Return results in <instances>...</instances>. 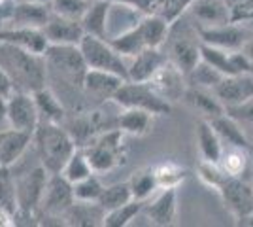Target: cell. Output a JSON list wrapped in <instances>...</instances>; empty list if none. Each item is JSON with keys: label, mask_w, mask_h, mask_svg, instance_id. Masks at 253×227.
Returning a JSON list of instances; mask_svg holds the SVG:
<instances>
[{"label": "cell", "mask_w": 253, "mask_h": 227, "mask_svg": "<svg viewBox=\"0 0 253 227\" xmlns=\"http://www.w3.org/2000/svg\"><path fill=\"white\" fill-rule=\"evenodd\" d=\"M6 123L8 127L34 133L38 127V108L34 102V95L27 91H13V95L6 98Z\"/></svg>", "instance_id": "8fae6325"}, {"label": "cell", "mask_w": 253, "mask_h": 227, "mask_svg": "<svg viewBox=\"0 0 253 227\" xmlns=\"http://www.w3.org/2000/svg\"><path fill=\"white\" fill-rule=\"evenodd\" d=\"M15 2H17V0H15Z\"/></svg>", "instance_id": "816d5d0a"}, {"label": "cell", "mask_w": 253, "mask_h": 227, "mask_svg": "<svg viewBox=\"0 0 253 227\" xmlns=\"http://www.w3.org/2000/svg\"><path fill=\"white\" fill-rule=\"evenodd\" d=\"M234 226H238V227H253V212H252V214H244V216L234 218Z\"/></svg>", "instance_id": "7dc6e473"}, {"label": "cell", "mask_w": 253, "mask_h": 227, "mask_svg": "<svg viewBox=\"0 0 253 227\" xmlns=\"http://www.w3.org/2000/svg\"><path fill=\"white\" fill-rule=\"evenodd\" d=\"M0 66L11 78L15 91L34 93L47 86L43 55L27 51L13 44L0 42Z\"/></svg>", "instance_id": "6da1fadb"}, {"label": "cell", "mask_w": 253, "mask_h": 227, "mask_svg": "<svg viewBox=\"0 0 253 227\" xmlns=\"http://www.w3.org/2000/svg\"><path fill=\"white\" fill-rule=\"evenodd\" d=\"M108 42L112 44V47L116 49L117 53L125 59H132L134 55H138L144 47H148L144 38H142V33L138 29V25L130 27L125 33L117 34L114 38H108Z\"/></svg>", "instance_id": "d6a6232c"}, {"label": "cell", "mask_w": 253, "mask_h": 227, "mask_svg": "<svg viewBox=\"0 0 253 227\" xmlns=\"http://www.w3.org/2000/svg\"><path fill=\"white\" fill-rule=\"evenodd\" d=\"M183 100L189 104L193 110H197L201 114V118L211 119L215 116H221L227 110L221 104V100L215 97V93L211 89H204V87L187 86V91L183 95Z\"/></svg>", "instance_id": "d4e9b609"}, {"label": "cell", "mask_w": 253, "mask_h": 227, "mask_svg": "<svg viewBox=\"0 0 253 227\" xmlns=\"http://www.w3.org/2000/svg\"><path fill=\"white\" fill-rule=\"evenodd\" d=\"M231 23L248 25L253 23V4L248 0H238L231 6Z\"/></svg>", "instance_id": "7bdbcfd3"}, {"label": "cell", "mask_w": 253, "mask_h": 227, "mask_svg": "<svg viewBox=\"0 0 253 227\" xmlns=\"http://www.w3.org/2000/svg\"><path fill=\"white\" fill-rule=\"evenodd\" d=\"M91 6V0H51V10L57 15L82 19L85 10Z\"/></svg>", "instance_id": "60d3db41"}, {"label": "cell", "mask_w": 253, "mask_h": 227, "mask_svg": "<svg viewBox=\"0 0 253 227\" xmlns=\"http://www.w3.org/2000/svg\"><path fill=\"white\" fill-rule=\"evenodd\" d=\"M80 49H82L87 68L110 72V74H116L126 80V74H128L126 59L117 53L108 40L96 38L91 34H84V38L80 42Z\"/></svg>", "instance_id": "ba28073f"}, {"label": "cell", "mask_w": 253, "mask_h": 227, "mask_svg": "<svg viewBox=\"0 0 253 227\" xmlns=\"http://www.w3.org/2000/svg\"><path fill=\"white\" fill-rule=\"evenodd\" d=\"M32 146L36 151L38 163L49 174L61 173L64 163L68 161V157L78 148L64 125L43 123V121H40L32 133Z\"/></svg>", "instance_id": "7a4b0ae2"}, {"label": "cell", "mask_w": 253, "mask_h": 227, "mask_svg": "<svg viewBox=\"0 0 253 227\" xmlns=\"http://www.w3.org/2000/svg\"><path fill=\"white\" fill-rule=\"evenodd\" d=\"M153 173H155L159 189H169V187L178 189L189 176V171L185 167H181L179 163L174 161H163L153 165Z\"/></svg>", "instance_id": "4dcf8cb0"}, {"label": "cell", "mask_w": 253, "mask_h": 227, "mask_svg": "<svg viewBox=\"0 0 253 227\" xmlns=\"http://www.w3.org/2000/svg\"><path fill=\"white\" fill-rule=\"evenodd\" d=\"M32 146V135L25 131L8 129L0 131V167H13Z\"/></svg>", "instance_id": "d6986e66"}, {"label": "cell", "mask_w": 253, "mask_h": 227, "mask_svg": "<svg viewBox=\"0 0 253 227\" xmlns=\"http://www.w3.org/2000/svg\"><path fill=\"white\" fill-rule=\"evenodd\" d=\"M197 176H199V180H201L206 187H210V189L215 191V189H217V185L221 184L223 178H225L227 174L223 173L221 167H219L217 163L201 161L199 169H197Z\"/></svg>", "instance_id": "b9f144b4"}, {"label": "cell", "mask_w": 253, "mask_h": 227, "mask_svg": "<svg viewBox=\"0 0 253 227\" xmlns=\"http://www.w3.org/2000/svg\"><path fill=\"white\" fill-rule=\"evenodd\" d=\"M13 226H17L15 224V216L11 212H8L6 208L0 206V227H13Z\"/></svg>", "instance_id": "bcb514c9"}, {"label": "cell", "mask_w": 253, "mask_h": 227, "mask_svg": "<svg viewBox=\"0 0 253 227\" xmlns=\"http://www.w3.org/2000/svg\"><path fill=\"white\" fill-rule=\"evenodd\" d=\"M208 121L211 123V127L215 129V133L219 135L223 144L234 146V148H242V150H248V151L253 150L252 142H250V138L246 136L244 129L240 127V121H236L227 112L221 114V116H215V118L208 119Z\"/></svg>", "instance_id": "4316f807"}, {"label": "cell", "mask_w": 253, "mask_h": 227, "mask_svg": "<svg viewBox=\"0 0 253 227\" xmlns=\"http://www.w3.org/2000/svg\"><path fill=\"white\" fill-rule=\"evenodd\" d=\"M93 173L95 171H93L91 163L87 159V153H85L84 148H76L74 153L68 157V161L64 163L63 171H61V174L70 184H76V182L84 180L87 176H91Z\"/></svg>", "instance_id": "d590c367"}, {"label": "cell", "mask_w": 253, "mask_h": 227, "mask_svg": "<svg viewBox=\"0 0 253 227\" xmlns=\"http://www.w3.org/2000/svg\"><path fill=\"white\" fill-rule=\"evenodd\" d=\"M51 4H42V2H27V0H17L13 4V13L8 25L13 27H32V29H42L51 17ZM6 25V27H8Z\"/></svg>", "instance_id": "7402d4cb"}, {"label": "cell", "mask_w": 253, "mask_h": 227, "mask_svg": "<svg viewBox=\"0 0 253 227\" xmlns=\"http://www.w3.org/2000/svg\"><path fill=\"white\" fill-rule=\"evenodd\" d=\"M242 51L246 53V57L253 63V34L246 40V44L242 45Z\"/></svg>", "instance_id": "c3c4849f"}, {"label": "cell", "mask_w": 253, "mask_h": 227, "mask_svg": "<svg viewBox=\"0 0 253 227\" xmlns=\"http://www.w3.org/2000/svg\"><path fill=\"white\" fill-rule=\"evenodd\" d=\"M6 121V98L0 97V123Z\"/></svg>", "instance_id": "681fc988"}, {"label": "cell", "mask_w": 253, "mask_h": 227, "mask_svg": "<svg viewBox=\"0 0 253 227\" xmlns=\"http://www.w3.org/2000/svg\"><path fill=\"white\" fill-rule=\"evenodd\" d=\"M112 100L119 108L146 110L153 116H167L172 112V104L159 95L148 82H130L125 80L114 93Z\"/></svg>", "instance_id": "52a82bcc"}, {"label": "cell", "mask_w": 253, "mask_h": 227, "mask_svg": "<svg viewBox=\"0 0 253 227\" xmlns=\"http://www.w3.org/2000/svg\"><path fill=\"white\" fill-rule=\"evenodd\" d=\"M215 97L227 108L238 106L253 97V74H231L223 76L217 86L211 89Z\"/></svg>", "instance_id": "9a60e30c"}, {"label": "cell", "mask_w": 253, "mask_h": 227, "mask_svg": "<svg viewBox=\"0 0 253 227\" xmlns=\"http://www.w3.org/2000/svg\"><path fill=\"white\" fill-rule=\"evenodd\" d=\"M128 187H130V193L132 199L138 201H148L153 195L159 191L157 180H155V173H153V167H146V169H140L132 174L128 180Z\"/></svg>", "instance_id": "1f68e13d"}, {"label": "cell", "mask_w": 253, "mask_h": 227, "mask_svg": "<svg viewBox=\"0 0 253 227\" xmlns=\"http://www.w3.org/2000/svg\"><path fill=\"white\" fill-rule=\"evenodd\" d=\"M167 63V55L163 47H144L138 55L130 59L126 80L130 82H149L153 74Z\"/></svg>", "instance_id": "ffe728a7"}, {"label": "cell", "mask_w": 253, "mask_h": 227, "mask_svg": "<svg viewBox=\"0 0 253 227\" xmlns=\"http://www.w3.org/2000/svg\"><path fill=\"white\" fill-rule=\"evenodd\" d=\"M0 42L13 44L17 47H23L32 53L43 55L47 49V40L43 36L42 29H32V27H0Z\"/></svg>", "instance_id": "44dd1931"}, {"label": "cell", "mask_w": 253, "mask_h": 227, "mask_svg": "<svg viewBox=\"0 0 253 227\" xmlns=\"http://www.w3.org/2000/svg\"><path fill=\"white\" fill-rule=\"evenodd\" d=\"M185 78H187V84H189V86L204 87V89H213V87L217 86V82L223 78V74L201 59L197 65L193 66V70H191Z\"/></svg>", "instance_id": "74e56055"}, {"label": "cell", "mask_w": 253, "mask_h": 227, "mask_svg": "<svg viewBox=\"0 0 253 227\" xmlns=\"http://www.w3.org/2000/svg\"><path fill=\"white\" fill-rule=\"evenodd\" d=\"M142 212L146 214V218L153 226H172L176 222V216H178V189L176 187L159 189L151 199L144 203Z\"/></svg>", "instance_id": "5bb4252c"}, {"label": "cell", "mask_w": 253, "mask_h": 227, "mask_svg": "<svg viewBox=\"0 0 253 227\" xmlns=\"http://www.w3.org/2000/svg\"><path fill=\"white\" fill-rule=\"evenodd\" d=\"M6 2H8V0H0V4H6Z\"/></svg>", "instance_id": "f907efd6"}, {"label": "cell", "mask_w": 253, "mask_h": 227, "mask_svg": "<svg viewBox=\"0 0 253 227\" xmlns=\"http://www.w3.org/2000/svg\"><path fill=\"white\" fill-rule=\"evenodd\" d=\"M112 6L114 4L110 0H91V6L85 10V13L80 19L84 33L108 40L110 38L108 36V17H110Z\"/></svg>", "instance_id": "cb8c5ba5"}, {"label": "cell", "mask_w": 253, "mask_h": 227, "mask_svg": "<svg viewBox=\"0 0 253 227\" xmlns=\"http://www.w3.org/2000/svg\"><path fill=\"white\" fill-rule=\"evenodd\" d=\"M148 47H163L170 31V21L159 13H146L136 23Z\"/></svg>", "instance_id": "f546056e"}, {"label": "cell", "mask_w": 253, "mask_h": 227, "mask_svg": "<svg viewBox=\"0 0 253 227\" xmlns=\"http://www.w3.org/2000/svg\"><path fill=\"white\" fill-rule=\"evenodd\" d=\"M201 34L197 23L187 13H181L176 21L170 23V31L163 51L172 65H176L187 76L193 66L201 61Z\"/></svg>", "instance_id": "3957f363"}, {"label": "cell", "mask_w": 253, "mask_h": 227, "mask_svg": "<svg viewBox=\"0 0 253 227\" xmlns=\"http://www.w3.org/2000/svg\"><path fill=\"white\" fill-rule=\"evenodd\" d=\"M215 193L221 197L225 208L234 218L253 212V185L246 182L242 176H225L217 185Z\"/></svg>", "instance_id": "30bf717a"}, {"label": "cell", "mask_w": 253, "mask_h": 227, "mask_svg": "<svg viewBox=\"0 0 253 227\" xmlns=\"http://www.w3.org/2000/svg\"><path fill=\"white\" fill-rule=\"evenodd\" d=\"M34 95V102L38 108V118L43 123H59L63 125L68 112L64 108V104L61 102V97L57 93H53V89L45 86L38 91L32 93Z\"/></svg>", "instance_id": "484cf974"}, {"label": "cell", "mask_w": 253, "mask_h": 227, "mask_svg": "<svg viewBox=\"0 0 253 227\" xmlns=\"http://www.w3.org/2000/svg\"><path fill=\"white\" fill-rule=\"evenodd\" d=\"M142 208H144V201H138V199H130L125 205L117 206L114 210L106 212L102 227H126L134 222V218L138 214H142Z\"/></svg>", "instance_id": "e575fe53"}, {"label": "cell", "mask_w": 253, "mask_h": 227, "mask_svg": "<svg viewBox=\"0 0 253 227\" xmlns=\"http://www.w3.org/2000/svg\"><path fill=\"white\" fill-rule=\"evenodd\" d=\"M130 199H132V193H130L128 182H117V184L112 185H104V189H102L96 203L104 208V212H110L117 206L128 203Z\"/></svg>", "instance_id": "8d00e7d4"}, {"label": "cell", "mask_w": 253, "mask_h": 227, "mask_svg": "<svg viewBox=\"0 0 253 227\" xmlns=\"http://www.w3.org/2000/svg\"><path fill=\"white\" fill-rule=\"evenodd\" d=\"M153 119L155 116L149 114L146 110L138 108H123V112L117 116L116 125L117 129H121L128 136H146L151 127H153Z\"/></svg>", "instance_id": "f1b7e54d"}, {"label": "cell", "mask_w": 253, "mask_h": 227, "mask_svg": "<svg viewBox=\"0 0 253 227\" xmlns=\"http://www.w3.org/2000/svg\"><path fill=\"white\" fill-rule=\"evenodd\" d=\"M250 153L252 151L242 150V148H234V146H227L223 150L221 157L217 165L221 167V171L229 176H244L250 165Z\"/></svg>", "instance_id": "836d02e7"}, {"label": "cell", "mask_w": 253, "mask_h": 227, "mask_svg": "<svg viewBox=\"0 0 253 227\" xmlns=\"http://www.w3.org/2000/svg\"><path fill=\"white\" fill-rule=\"evenodd\" d=\"M104 208L96 201H74L64 212V226L70 227H96L104 222Z\"/></svg>", "instance_id": "603a6c76"}, {"label": "cell", "mask_w": 253, "mask_h": 227, "mask_svg": "<svg viewBox=\"0 0 253 227\" xmlns=\"http://www.w3.org/2000/svg\"><path fill=\"white\" fill-rule=\"evenodd\" d=\"M185 13L197 27H215L231 23V6L227 0H191Z\"/></svg>", "instance_id": "ac0fdd59"}, {"label": "cell", "mask_w": 253, "mask_h": 227, "mask_svg": "<svg viewBox=\"0 0 253 227\" xmlns=\"http://www.w3.org/2000/svg\"><path fill=\"white\" fill-rule=\"evenodd\" d=\"M123 82H125V80L116 74L89 68L84 78L82 95H84V98L93 100L95 106H98V104H102L104 100H112L114 93L119 89V86H121Z\"/></svg>", "instance_id": "2e32d148"}, {"label": "cell", "mask_w": 253, "mask_h": 227, "mask_svg": "<svg viewBox=\"0 0 253 227\" xmlns=\"http://www.w3.org/2000/svg\"><path fill=\"white\" fill-rule=\"evenodd\" d=\"M197 144H199L202 161L217 163L225 150V144L221 142L219 135L211 127L210 121L204 118L197 121Z\"/></svg>", "instance_id": "83f0119b"}, {"label": "cell", "mask_w": 253, "mask_h": 227, "mask_svg": "<svg viewBox=\"0 0 253 227\" xmlns=\"http://www.w3.org/2000/svg\"><path fill=\"white\" fill-rule=\"evenodd\" d=\"M74 201V185L70 184L61 173H53L47 176V184L43 189L38 216L63 218L64 212L70 208Z\"/></svg>", "instance_id": "9c48e42d"}, {"label": "cell", "mask_w": 253, "mask_h": 227, "mask_svg": "<svg viewBox=\"0 0 253 227\" xmlns=\"http://www.w3.org/2000/svg\"><path fill=\"white\" fill-rule=\"evenodd\" d=\"M227 114L232 116L236 121L240 123H248V125H253V97L248 98L246 102L238 104V106H232V108H227Z\"/></svg>", "instance_id": "ee69618b"}, {"label": "cell", "mask_w": 253, "mask_h": 227, "mask_svg": "<svg viewBox=\"0 0 253 227\" xmlns=\"http://www.w3.org/2000/svg\"><path fill=\"white\" fill-rule=\"evenodd\" d=\"M0 206L17 214V201H15V180L10 167H0Z\"/></svg>", "instance_id": "f35d334b"}, {"label": "cell", "mask_w": 253, "mask_h": 227, "mask_svg": "<svg viewBox=\"0 0 253 227\" xmlns=\"http://www.w3.org/2000/svg\"><path fill=\"white\" fill-rule=\"evenodd\" d=\"M201 40L208 45H215L227 51L242 49L246 40L252 36V31L246 25L238 23H225V25H215V27H199Z\"/></svg>", "instance_id": "7c38bea8"}, {"label": "cell", "mask_w": 253, "mask_h": 227, "mask_svg": "<svg viewBox=\"0 0 253 227\" xmlns=\"http://www.w3.org/2000/svg\"><path fill=\"white\" fill-rule=\"evenodd\" d=\"M149 86L157 91L165 100L174 104L176 100H183V95L187 91V78L176 65H172L169 59L167 63L153 74V78L148 82Z\"/></svg>", "instance_id": "4fadbf2b"}, {"label": "cell", "mask_w": 253, "mask_h": 227, "mask_svg": "<svg viewBox=\"0 0 253 227\" xmlns=\"http://www.w3.org/2000/svg\"><path fill=\"white\" fill-rule=\"evenodd\" d=\"M42 33L47 44L57 45H80L85 34L80 19H70L57 13H51V17L42 27Z\"/></svg>", "instance_id": "e0dca14e"}, {"label": "cell", "mask_w": 253, "mask_h": 227, "mask_svg": "<svg viewBox=\"0 0 253 227\" xmlns=\"http://www.w3.org/2000/svg\"><path fill=\"white\" fill-rule=\"evenodd\" d=\"M74 185V199L76 201H98V197L104 189V184L100 180V176L96 173H93L91 176H87L84 180L76 182Z\"/></svg>", "instance_id": "ab89813d"}, {"label": "cell", "mask_w": 253, "mask_h": 227, "mask_svg": "<svg viewBox=\"0 0 253 227\" xmlns=\"http://www.w3.org/2000/svg\"><path fill=\"white\" fill-rule=\"evenodd\" d=\"M13 91H15V86H13L11 78L6 74V70L0 66V97L8 98L10 95H13Z\"/></svg>", "instance_id": "f6af8a7d"}, {"label": "cell", "mask_w": 253, "mask_h": 227, "mask_svg": "<svg viewBox=\"0 0 253 227\" xmlns=\"http://www.w3.org/2000/svg\"><path fill=\"white\" fill-rule=\"evenodd\" d=\"M84 150L96 174L112 173L126 161L125 133L117 127L106 129L95 140L89 142Z\"/></svg>", "instance_id": "5b68a950"}, {"label": "cell", "mask_w": 253, "mask_h": 227, "mask_svg": "<svg viewBox=\"0 0 253 227\" xmlns=\"http://www.w3.org/2000/svg\"><path fill=\"white\" fill-rule=\"evenodd\" d=\"M45 70H47V82L57 80L64 84L66 89L82 93L84 78L87 74V65L82 55L80 45H57L49 44L43 51Z\"/></svg>", "instance_id": "277c9868"}, {"label": "cell", "mask_w": 253, "mask_h": 227, "mask_svg": "<svg viewBox=\"0 0 253 227\" xmlns=\"http://www.w3.org/2000/svg\"><path fill=\"white\" fill-rule=\"evenodd\" d=\"M49 173L38 163L31 171L21 174H13L15 180V201H17V214H15V224L19 220H36L38 210L42 205L43 189L47 184Z\"/></svg>", "instance_id": "8992f818"}]
</instances>
